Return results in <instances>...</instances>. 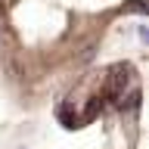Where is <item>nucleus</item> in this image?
<instances>
[{"label":"nucleus","mask_w":149,"mask_h":149,"mask_svg":"<svg viewBox=\"0 0 149 149\" xmlns=\"http://www.w3.org/2000/svg\"><path fill=\"white\" fill-rule=\"evenodd\" d=\"M143 25L146 0H0V87L22 112L68 109Z\"/></svg>","instance_id":"f257e3e1"}]
</instances>
